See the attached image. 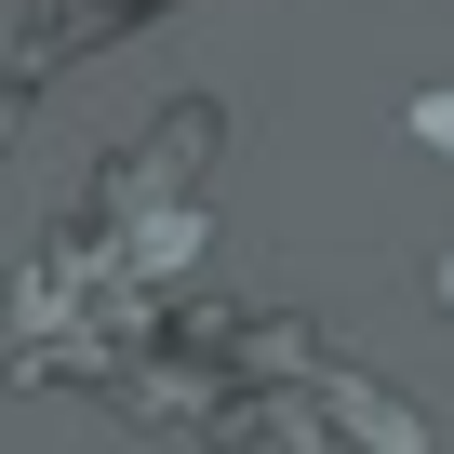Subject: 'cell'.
Returning a JSON list of instances; mask_svg holds the SVG:
<instances>
[{"label":"cell","instance_id":"7a4b0ae2","mask_svg":"<svg viewBox=\"0 0 454 454\" xmlns=\"http://www.w3.org/2000/svg\"><path fill=\"white\" fill-rule=\"evenodd\" d=\"M214 107H174L160 134H134V147H107V174H94V200L54 227V254L27 268V294H14V334L41 348V361H107V348H134V321H147V294L200 254V214H214Z\"/></svg>","mask_w":454,"mask_h":454},{"label":"cell","instance_id":"6da1fadb","mask_svg":"<svg viewBox=\"0 0 454 454\" xmlns=\"http://www.w3.org/2000/svg\"><path fill=\"white\" fill-rule=\"evenodd\" d=\"M107 387L214 454H427V414L387 401L348 348H321L308 321H241L200 308L160 348H107Z\"/></svg>","mask_w":454,"mask_h":454}]
</instances>
